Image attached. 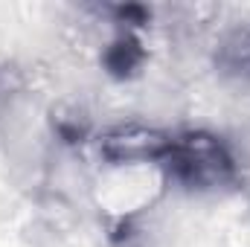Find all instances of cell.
<instances>
[{
  "label": "cell",
  "instance_id": "1",
  "mask_svg": "<svg viewBox=\"0 0 250 247\" xmlns=\"http://www.w3.org/2000/svg\"><path fill=\"white\" fill-rule=\"evenodd\" d=\"M163 166L178 184L189 189H209L236 178V160L230 148L207 131H189L175 137V145Z\"/></svg>",
  "mask_w": 250,
  "mask_h": 247
},
{
  "label": "cell",
  "instance_id": "2",
  "mask_svg": "<svg viewBox=\"0 0 250 247\" xmlns=\"http://www.w3.org/2000/svg\"><path fill=\"white\" fill-rule=\"evenodd\" d=\"M175 145V137L148 125H117L99 137V154L108 163H163Z\"/></svg>",
  "mask_w": 250,
  "mask_h": 247
},
{
  "label": "cell",
  "instance_id": "3",
  "mask_svg": "<svg viewBox=\"0 0 250 247\" xmlns=\"http://www.w3.org/2000/svg\"><path fill=\"white\" fill-rule=\"evenodd\" d=\"M215 67L224 76L250 84V29H233L221 38L215 50Z\"/></svg>",
  "mask_w": 250,
  "mask_h": 247
},
{
  "label": "cell",
  "instance_id": "4",
  "mask_svg": "<svg viewBox=\"0 0 250 247\" xmlns=\"http://www.w3.org/2000/svg\"><path fill=\"white\" fill-rule=\"evenodd\" d=\"M146 59H148V53H146L143 41L137 35H131V32H125L117 41H111L108 50L102 53V64H105L108 76H114V79H131V76H137L140 67L146 64Z\"/></svg>",
  "mask_w": 250,
  "mask_h": 247
},
{
  "label": "cell",
  "instance_id": "5",
  "mask_svg": "<svg viewBox=\"0 0 250 247\" xmlns=\"http://www.w3.org/2000/svg\"><path fill=\"white\" fill-rule=\"evenodd\" d=\"M114 15H117V21H120V23L143 26V23H148L151 9H148V6H143V3H123V6H117V9H114Z\"/></svg>",
  "mask_w": 250,
  "mask_h": 247
},
{
  "label": "cell",
  "instance_id": "6",
  "mask_svg": "<svg viewBox=\"0 0 250 247\" xmlns=\"http://www.w3.org/2000/svg\"><path fill=\"white\" fill-rule=\"evenodd\" d=\"M53 125H56V134L62 137L67 145H76V143H82V140L87 137V128L79 123V120H70V117H59V120H56Z\"/></svg>",
  "mask_w": 250,
  "mask_h": 247
}]
</instances>
